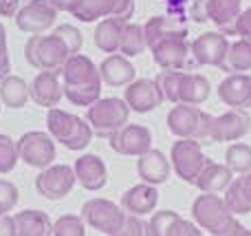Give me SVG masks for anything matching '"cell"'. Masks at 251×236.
Wrapping results in <instances>:
<instances>
[{
  "mask_svg": "<svg viewBox=\"0 0 251 236\" xmlns=\"http://www.w3.org/2000/svg\"><path fill=\"white\" fill-rule=\"evenodd\" d=\"M79 216L93 230L115 236L124 228V221L128 216V212L122 206H117L115 201H110V199H91V201H86L82 206V214Z\"/></svg>",
  "mask_w": 251,
  "mask_h": 236,
  "instance_id": "7",
  "label": "cell"
},
{
  "mask_svg": "<svg viewBox=\"0 0 251 236\" xmlns=\"http://www.w3.org/2000/svg\"><path fill=\"white\" fill-rule=\"evenodd\" d=\"M154 62L163 71H183L187 66V57L192 55V44L187 40H163L150 49Z\"/></svg>",
  "mask_w": 251,
  "mask_h": 236,
  "instance_id": "19",
  "label": "cell"
},
{
  "mask_svg": "<svg viewBox=\"0 0 251 236\" xmlns=\"http://www.w3.org/2000/svg\"><path fill=\"white\" fill-rule=\"evenodd\" d=\"M134 13V0H82L79 9L73 13L79 22H93L100 18H117L130 22Z\"/></svg>",
  "mask_w": 251,
  "mask_h": 236,
  "instance_id": "12",
  "label": "cell"
},
{
  "mask_svg": "<svg viewBox=\"0 0 251 236\" xmlns=\"http://www.w3.org/2000/svg\"><path fill=\"white\" fill-rule=\"evenodd\" d=\"M130 108L119 97H101L100 102L86 110V122L91 124L93 132L101 139H110L128 124Z\"/></svg>",
  "mask_w": 251,
  "mask_h": 236,
  "instance_id": "5",
  "label": "cell"
},
{
  "mask_svg": "<svg viewBox=\"0 0 251 236\" xmlns=\"http://www.w3.org/2000/svg\"><path fill=\"white\" fill-rule=\"evenodd\" d=\"M22 9V0H0V18H16Z\"/></svg>",
  "mask_w": 251,
  "mask_h": 236,
  "instance_id": "44",
  "label": "cell"
},
{
  "mask_svg": "<svg viewBox=\"0 0 251 236\" xmlns=\"http://www.w3.org/2000/svg\"><path fill=\"white\" fill-rule=\"evenodd\" d=\"M51 4L55 7V11H69V13H75L82 4V0H51Z\"/></svg>",
  "mask_w": 251,
  "mask_h": 236,
  "instance_id": "46",
  "label": "cell"
},
{
  "mask_svg": "<svg viewBox=\"0 0 251 236\" xmlns=\"http://www.w3.org/2000/svg\"><path fill=\"white\" fill-rule=\"evenodd\" d=\"M18 144V155L20 159L31 168L44 170L53 163L55 159V141L49 132L44 131H29L16 141Z\"/></svg>",
  "mask_w": 251,
  "mask_h": 236,
  "instance_id": "9",
  "label": "cell"
},
{
  "mask_svg": "<svg viewBox=\"0 0 251 236\" xmlns=\"http://www.w3.org/2000/svg\"><path fill=\"white\" fill-rule=\"evenodd\" d=\"M143 49H148L143 26L137 25V22H126L119 53H122L124 57H137V55H141L143 53Z\"/></svg>",
  "mask_w": 251,
  "mask_h": 236,
  "instance_id": "32",
  "label": "cell"
},
{
  "mask_svg": "<svg viewBox=\"0 0 251 236\" xmlns=\"http://www.w3.org/2000/svg\"><path fill=\"white\" fill-rule=\"evenodd\" d=\"M77 184L88 192H97L106 185L108 181V168H106L104 159L97 155H82L73 166Z\"/></svg>",
  "mask_w": 251,
  "mask_h": 236,
  "instance_id": "20",
  "label": "cell"
},
{
  "mask_svg": "<svg viewBox=\"0 0 251 236\" xmlns=\"http://www.w3.org/2000/svg\"><path fill=\"white\" fill-rule=\"evenodd\" d=\"M110 148L126 157H141L152 150V135L141 124H126L122 131L110 137Z\"/></svg>",
  "mask_w": 251,
  "mask_h": 236,
  "instance_id": "14",
  "label": "cell"
},
{
  "mask_svg": "<svg viewBox=\"0 0 251 236\" xmlns=\"http://www.w3.org/2000/svg\"><path fill=\"white\" fill-rule=\"evenodd\" d=\"M31 100L42 108H55L60 100L64 97V84H62V75L53 73V71H40L33 78L29 86Z\"/></svg>",
  "mask_w": 251,
  "mask_h": 236,
  "instance_id": "18",
  "label": "cell"
},
{
  "mask_svg": "<svg viewBox=\"0 0 251 236\" xmlns=\"http://www.w3.org/2000/svg\"><path fill=\"white\" fill-rule=\"evenodd\" d=\"M229 206L234 214H249L251 212V172L249 175H240L238 179L231 181V185L225 190L223 197Z\"/></svg>",
  "mask_w": 251,
  "mask_h": 236,
  "instance_id": "30",
  "label": "cell"
},
{
  "mask_svg": "<svg viewBox=\"0 0 251 236\" xmlns=\"http://www.w3.org/2000/svg\"><path fill=\"white\" fill-rule=\"evenodd\" d=\"M231 181H234V172L227 166H223V163H216L209 159L194 185L203 194H218V192H225L231 185Z\"/></svg>",
  "mask_w": 251,
  "mask_h": 236,
  "instance_id": "27",
  "label": "cell"
},
{
  "mask_svg": "<svg viewBox=\"0 0 251 236\" xmlns=\"http://www.w3.org/2000/svg\"><path fill=\"white\" fill-rule=\"evenodd\" d=\"M47 131L53 137V141H60L66 150H73V153L88 148L95 135L88 122L60 108H51L47 113Z\"/></svg>",
  "mask_w": 251,
  "mask_h": 236,
  "instance_id": "3",
  "label": "cell"
},
{
  "mask_svg": "<svg viewBox=\"0 0 251 236\" xmlns=\"http://www.w3.org/2000/svg\"><path fill=\"white\" fill-rule=\"evenodd\" d=\"M209 157L203 155V144L194 139H178L174 141L172 150H170V163L176 177L185 184L194 185L203 168L207 166Z\"/></svg>",
  "mask_w": 251,
  "mask_h": 236,
  "instance_id": "6",
  "label": "cell"
},
{
  "mask_svg": "<svg viewBox=\"0 0 251 236\" xmlns=\"http://www.w3.org/2000/svg\"><path fill=\"white\" fill-rule=\"evenodd\" d=\"M229 40L221 31H205L192 42V55L196 64L216 66L227 71V55H229Z\"/></svg>",
  "mask_w": 251,
  "mask_h": 236,
  "instance_id": "11",
  "label": "cell"
},
{
  "mask_svg": "<svg viewBox=\"0 0 251 236\" xmlns=\"http://www.w3.org/2000/svg\"><path fill=\"white\" fill-rule=\"evenodd\" d=\"M124 102L128 104L130 110L143 115V113H150V110L159 108L165 100H163V95H161V88L156 86L154 79L139 78V79H134L132 84L126 86Z\"/></svg>",
  "mask_w": 251,
  "mask_h": 236,
  "instance_id": "15",
  "label": "cell"
},
{
  "mask_svg": "<svg viewBox=\"0 0 251 236\" xmlns=\"http://www.w3.org/2000/svg\"><path fill=\"white\" fill-rule=\"evenodd\" d=\"M245 225H240V221L238 219H231L229 223L225 225V228L221 230L218 234H214V236H243V232H245Z\"/></svg>",
  "mask_w": 251,
  "mask_h": 236,
  "instance_id": "45",
  "label": "cell"
},
{
  "mask_svg": "<svg viewBox=\"0 0 251 236\" xmlns=\"http://www.w3.org/2000/svg\"><path fill=\"white\" fill-rule=\"evenodd\" d=\"M207 2L209 0H194L192 2V7H190V16H192V20L194 22H207L209 18H207Z\"/></svg>",
  "mask_w": 251,
  "mask_h": 236,
  "instance_id": "43",
  "label": "cell"
},
{
  "mask_svg": "<svg viewBox=\"0 0 251 236\" xmlns=\"http://www.w3.org/2000/svg\"><path fill=\"white\" fill-rule=\"evenodd\" d=\"M29 97H31L29 84L22 78H18V75H9V78H4L0 82V100L9 108H22Z\"/></svg>",
  "mask_w": 251,
  "mask_h": 236,
  "instance_id": "31",
  "label": "cell"
},
{
  "mask_svg": "<svg viewBox=\"0 0 251 236\" xmlns=\"http://www.w3.org/2000/svg\"><path fill=\"white\" fill-rule=\"evenodd\" d=\"M170 170H172L170 159L156 148L148 150L146 155H141V157L137 159V172H139V177H141V181L148 185H154V188L168 181Z\"/></svg>",
  "mask_w": 251,
  "mask_h": 236,
  "instance_id": "22",
  "label": "cell"
},
{
  "mask_svg": "<svg viewBox=\"0 0 251 236\" xmlns=\"http://www.w3.org/2000/svg\"><path fill=\"white\" fill-rule=\"evenodd\" d=\"M62 84H64V97L73 106H86L91 108L95 102L101 100V75L100 66L88 55H73L62 69Z\"/></svg>",
  "mask_w": 251,
  "mask_h": 236,
  "instance_id": "2",
  "label": "cell"
},
{
  "mask_svg": "<svg viewBox=\"0 0 251 236\" xmlns=\"http://www.w3.org/2000/svg\"><path fill=\"white\" fill-rule=\"evenodd\" d=\"M20 161L18 144L9 135H0V175H9Z\"/></svg>",
  "mask_w": 251,
  "mask_h": 236,
  "instance_id": "37",
  "label": "cell"
},
{
  "mask_svg": "<svg viewBox=\"0 0 251 236\" xmlns=\"http://www.w3.org/2000/svg\"><path fill=\"white\" fill-rule=\"evenodd\" d=\"M243 236H251V230H245V232H243Z\"/></svg>",
  "mask_w": 251,
  "mask_h": 236,
  "instance_id": "48",
  "label": "cell"
},
{
  "mask_svg": "<svg viewBox=\"0 0 251 236\" xmlns=\"http://www.w3.org/2000/svg\"><path fill=\"white\" fill-rule=\"evenodd\" d=\"M251 131V117L247 110H227L214 117L212 122V144L218 141H238Z\"/></svg>",
  "mask_w": 251,
  "mask_h": 236,
  "instance_id": "16",
  "label": "cell"
},
{
  "mask_svg": "<svg viewBox=\"0 0 251 236\" xmlns=\"http://www.w3.org/2000/svg\"><path fill=\"white\" fill-rule=\"evenodd\" d=\"M11 71V60H9V47H7V31H4L2 22H0V82L9 78Z\"/></svg>",
  "mask_w": 251,
  "mask_h": 236,
  "instance_id": "40",
  "label": "cell"
},
{
  "mask_svg": "<svg viewBox=\"0 0 251 236\" xmlns=\"http://www.w3.org/2000/svg\"><path fill=\"white\" fill-rule=\"evenodd\" d=\"M225 166L236 175H249L251 172V146L249 144H231L225 153Z\"/></svg>",
  "mask_w": 251,
  "mask_h": 236,
  "instance_id": "34",
  "label": "cell"
},
{
  "mask_svg": "<svg viewBox=\"0 0 251 236\" xmlns=\"http://www.w3.org/2000/svg\"><path fill=\"white\" fill-rule=\"evenodd\" d=\"M181 219V214L174 210H161L154 212L152 219L148 221V230H150V236H168L172 225Z\"/></svg>",
  "mask_w": 251,
  "mask_h": 236,
  "instance_id": "36",
  "label": "cell"
},
{
  "mask_svg": "<svg viewBox=\"0 0 251 236\" xmlns=\"http://www.w3.org/2000/svg\"><path fill=\"white\" fill-rule=\"evenodd\" d=\"M159 203V192H156L154 185H148V184H139L128 188L122 194V208L128 214L134 216H146L152 214Z\"/></svg>",
  "mask_w": 251,
  "mask_h": 236,
  "instance_id": "24",
  "label": "cell"
},
{
  "mask_svg": "<svg viewBox=\"0 0 251 236\" xmlns=\"http://www.w3.org/2000/svg\"><path fill=\"white\" fill-rule=\"evenodd\" d=\"M251 71V42L247 40H236L229 44V55H227V73H245Z\"/></svg>",
  "mask_w": 251,
  "mask_h": 236,
  "instance_id": "33",
  "label": "cell"
},
{
  "mask_svg": "<svg viewBox=\"0 0 251 236\" xmlns=\"http://www.w3.org/2000/svg\"><path fill=\"white\" fill-rule=\"evenodd\" d=\"M124 26L126 22L117 20V18H106V20H100V25L95 26V33H93V40H95V47L100 49L101 53H115L122 47V35H124Z\"/></svg>",
  "mask_w": 251,
  "mask_h": 236,
  "instance_id": "29",
  "label": "cell"
},
{
  "mask_svg": "<svg viewBox=\"0 0 251 236\" xmlns=\"http://www.w3.org/2000/svg\"><path fill=\"white\" fill-rule=\"evenodd\" d=\"M18 199H20V194H18L16 185L7 179H0V216L9 214L18 206Z\"/></svg>",
  "mask_w": 251,
  "mask_h": 236,
  "instance_id": "38",
  "label": "cell"
},
{
  "mask_svg": "<svg viewBox=\"0 0 251 236\" xmlns=\"http://www.w3.org/2000/svg\"><path fill=\"white\" fill-rule=\"evenodd\" d=\"M212 93V84L205 75L201 73H185L183 71L181 82H178V104H187V106H199Z\"/></svg>",
  "mask_w": 251,
  "mask_h": 236,
  "instance_id": "25",
  "label": "cell"
},
{
  "mask_svg": "<svg viewBox=\"0 0 251 236\" xmlns=\"http://www.w3.org/2000/svg\"><path fill=\"white\" fill-rule=\"evenodd\" d=\"M16 236H53V223L42 210H22L13 216Z\"/></svg>",
  "mask_w": 251,
  "mask_h": 236,
  "instance_id": "28",
  "label": "cell"
},
{
  "mask_svg": "<svg viewBox=\"0 0 251 236\" xmlns=\"http://www.w3.org/2000/svg\"><path fill=\"white\" fill-rule=\"evenodd\" d=\"M100 75H101V82L113 88L128 86V84L134 82V66L130 64L128 57L115 53V55H108L100 64Z\"/></svg>",
  "mask_w": 251,
  "mask_h": 236,
  "instance_id": "26",
  "label": "cell"
},
{
  "mask_svg": "<svg viewBox=\"0 0 251 236\" xmlns=\"http://www.w3.org/2000/svg\"><path fill=\"white\" fill-rule=\"evenodd\" d=\"M236 35H240V40L251 42V7L240 13L238 22H236Z\"/></svg>",
  "mask_w": 251,
  "mask_h": 236,
  "instance_id": "42",
  "label": "cell"
},
{
  "mask_svg": "<svg viewBox=\"0 0 251 236\" xmlns=\"http://www.w3.org/2000/svg\"><path fill=\"white\" fill-rule=\"evenodd\" d=\"M0 236H16V221L13 216H0Z\"/></svg>",
  "mask_w": 251,
  "mask_h": 236,
  "instance_id": "47",
  "label": "cell"
},
{
  "mask_svg": "<svg viewBox=\"0 0 251 236\" xmlns=\"http://www.w3.org/2000/svg\"><path fill=\"white\" fill-rule=\"evenodd\" d=\"M143 33H146L148 49H152L156 42H163V40H187V25L178 22L176 18L154 16L143 25Z\"/></svg>",
  "mask_w": 251,
  "mask_h": 236,
  "instance_id": "21",
  "label": "cell"
},
{
  "mask_svg": "<svg viewBox=\"0 0 251 236\" xmlns=\"http://www.w3.org/2000/svg\"><path fill=\"white\" fill-rule=\"evenodd\" d=\"M168 236H205V234L196 223H192V221H187L181 216V219L172 225V230H170Z\"/></svg>",
  "mask_w": 251,
  "mask_h": 236,
  "instance_id": "41",
  "label": "cell"
},
{
  "mask_svg": "<svg viewBox=\"0 0 251 236\" xmlns=\"http://www.w3.org/2000/svg\"><path fill=\"white\" fill-rule=\"evenodd\" d=\"M115 236H150L148 230V221H143V216L128 214L124 221V228L119 230Z\"/></svg>",
  "mask_w": 251,
  "mask_h": 236,
  "instance_id": "39",
  "label": "cell"
},
{
  "mask_svg": "<svg viewBox=\"0 0 251 236\" xmlns=\"http://www.w3.org/2000/svg\"><path fill=\"white\" fill-rule=\"evenodd\" d=\"M55 18H57V11L51 4V0H29V4H25L18 11L16 25L25 33L40 35L55 25Z\"/></svg>",
  "mask_w": 251,
  "mask_h": 236,
  "instance_id": "13",
  "label": "cell"
},
{
  "mask_svg": "<svg viewBox=\"0 0 251 236\" xmlns=\"http://www.w3.org/2000/svg\"><path fill=\"white\" fill-rule=\"evenodd\" d=\"M192 216H194V223L201 230L214 236L234 219V212L229 210L225 199L218 197V194H201L192 203Z\"/></svg>",
  "mask_w": 251,
  "mask_h": 236,
  "instance_id": "8",
  "label": "cell"
},
{
  "mask_svg": "<svg viewBox=\"0 0 251 236\" xmlns=\"http://www.w3.org/2000/svg\"><path fill=\"white\" fill-rule=\"evenodd\" d=\"M214 115L201 110L199 106L176 104L168 113V131L178 139H194L199 144H212Z\"/></svg>",
  "mask_w": 251,
  "mask_h": 236,
  "instance_id": "4",
  "label": "cell"
},
{
  "mask_svg": "<svg viewBox=\"0 0 251 236\" xmlns=\"http://www.w3.org/2000/svg\"><path fill=\"white\" fill-rule=\"evenodd\" d=\"M53 236H86V225L79 214H62L53 223Z\"/></svg>",
  "mask_w": 251,
  "mask_h": 236,
  "instance_id": "35",
  "label": "cell"
},
{
  "mask_svg": "<svg viewBox=\"0 0 251 236\" xmlns=\"http://www.w3.org/2000/svg\"><path fill=\"white\" fill-rule=\"evenodd\" d=\"M84 44V35L77 26L60 25L49 35H31L25 44V57L29 66L40 71L62 73L64 64L77 55Z\"/></svg>",
  "mask_w": 251,
  "mask_h": 236,
  "instance_id": "1",
  "label": "cell"
},
{
  "mask_svg": "<svg viewBox=\"0 0 251 236\" xmlns=\"http://www.w3.org/2000/svg\"><path fill=\"white\" fill-rule=\"evenodd\" d=\"M218 100L231 110H247L251 108V75L234 73L225 78L216 88Z\"/></svg>",
  "mask_w": 251,
  "mask_h": 236,
  "instance_id": "17",
  "label": "cell"
},
{
  "mask_svg": "<svg viewBox=\"0 0 251 236\" xmlns=\"http://www.w3.org/2000/svg\"><path fill=\"white\" fill-rule=\"evenodd\" d=\"M77 184L75 170L66 163H55L49 166L44 170H40V175L35 177V190L38 194H42L49 201H60L73 190V185Z\"/></svg>",
  "mask_w": 251,
  "mask_h": 236,
  "instance_id": "10",
  "label": "cell"
},
{
  "mask_svg": "<svg viewBox=\"0 0 251 236\" xmlns=\"http://www.w3.org/2000/svg\"><path fill=\"white\" fill-rule=\"evenodd\" d=\"M243 13V0H209L207 18L223 35H236V22Z\"/></svg>",
  "mask_w": 251,
  "mask_h": 236,
  "instance_id": "23",
  "label": "cell"
}]
</instances>
